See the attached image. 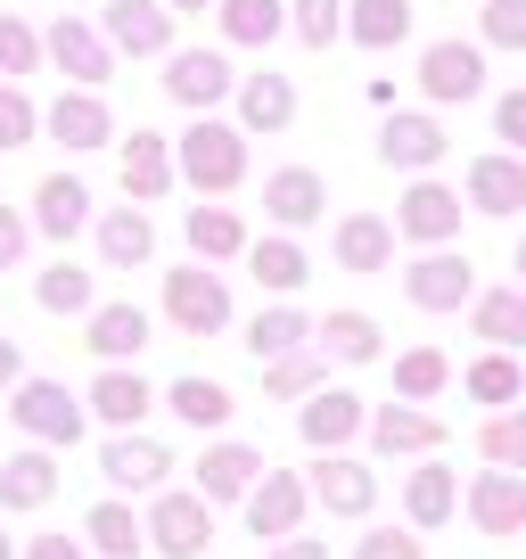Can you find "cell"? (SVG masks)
Instances as JSON below:
<instances>
[{"mask_svg": "<svg viewBox=\"0 0 526 559\" xmlns=\"http://www.w3.org/2000/svg\"><path fill=\"white\" fill-rule=\"evenodd\" d=\"M174 165L198 198H230V190H247V132L223 116H190V132L174 140Z\"/></svg>", "mask_w": 526, "mask_h": 559, "instance_id": "1", "label": "cell"}, {"mask_svg": "<svg viewBox=\"0 0 526 559\" xmlns=\"http://www.w3.org/2000/svg\"><path fill=\"white\" fill-rule=\"evenodd\" d=\"M9 419H17L25 444H50V453L83 444V428H91L83 395H74V386H58V379H17V386H9Z\"/></svg>", "mask_w": 526, "mask_h": 559, "instance_id": "2", "label": "cell"}, {"mask_svg": "<svg viewBox=\"0 0 526 559\" xmlns=\"http://www.w3.org/2000/svg\"><path fill=\"white\" fill-rule=\"evenodd\" d=\"M141 526H148V551L157 559H206V543H214V502L206 493H181V486H157L148 493V510H141Z\"/></svg>", "mask_w": 526, "mask_h": 559, "instance_id": "3", "label": "cell"}, {"mask_svg": "<svg viewBox=\"0 0 526 559\" xmlns=\"http://www.w3.org/2000/svg\"><path fill=\"white\" fill-rule=\"evenodd\" d=\"M165 321H174L181 337H223L230 330V288H223V272L214 263H181V272H165Z\"/></svg>", "mask_w": 526, "mask_h": 559, "instance_id": "4", "label": "cell"}, {"mask_svg": "<svg viewBox=\"0 0 526 559\" xmlns=\"http://www.w3.org/2000/svg\"><path fill=\"white\" fill-rule=\"evenodd\" d=\"M99 477H107V493H157V486H174V444L141 437V428H107Z\"/></svg>", "mask_w": 526, "mask_h": 559, "instance_id": "5", "label": "cell"}, {"mask_svg": "<svg viewBox=\"0 0 526 559\" xmlns=\"http://www.w3.org/2000/svg\"><path fill=\"white\" fill-rule=\"evenodd\" d=\"M477 297V263L461 255V247H420L404 272V305L411 313H461V305Z\"/></svg>", "mask_w": 526, "mask_h": 559, "instance_id": "6", "label": "cell"}, {"mask_svg": "<svg viewBox=\"0 0 526 559\" xmlns=\"http://www.w3.org/2000/svg\"><path fill=\"white\" fill-rule=\"evenodd\" d=\"M304 510H313L304 469H272V461H263V477L247 486L239 519H247V535H255V543H280V535H297V526H304Z\"/></svg>", "mask_w": 526, "mask_h": 559, "instance_id": "7", "label": "cell"}, {"mask_svg": "<svg viewBox=\"0 0 526 559\" xmlns=\"http://www.w3.org/2000/svg\"><path fill=\"white\" fill-rule=\"evenodd\" d=\"M461 223H469V198L444 190L437 174H411L404 206H395V239H411V247H453Z\"/></svg>", "mask_w": 526, "mask_h": 559, "instance_id": "8", "label": "cell"}, {"mask_svg": "<svg viewBox=\"0 0 526 559\" xmlns=\"http://www.w3.org/2000/svg\"><path fill=\"white\" fill-rule=\"evenodd\" d=\"M165 99L190 107V116H214V107L239 91V67H230V50H165Z\"/></svg>", "mask_w": 526, "mask_h": 559, "instance_id": "9", "label": "cell"}, {"mask_svg": "<svg viewBox=\"0 0 526 559\" xmlns=\"http://www.w3.org/2000/svg\"><path fill=\"white\" fill-rule=\"evenodd\" d=\"M411 83H420L428 107H469L486 91V41H428Z\"/></svg>", "mask_w": 526, "mask_h": 559, "instance_id": "10", "label": "cell"}, {"mask_svg": "<svg viewBox=\"0 0 526 559\" xmlns=\"http://www.w3.org/2000/svg\"><path fill=\"white\" fill-rule=\"evenodd\" d=\"M444 148H453V132L437 123V107H395L379 123V165H395V174H437Z\"/></svg>", "mask_w": 526, "mask_h": 559, "instance_id": "11", "label": "cell"}, {"mask_svg": "<svg viewBox=\"0 0 526 559\" xmlns=\"http://www.w3.org/2000/svg\"><path fill=\"white\" fill-rule=\"evenodd\" d=\"M116 181L132 206H157V198H174L181 165H174V140L165 132H116Z\"/></svg>", "mask_w": 526, "mask_h": 559, "instance_id": "12", "label": "cell"}, {"mask_svg": "<svg viewBox=\"0 0 526 559\" xmlns=\"http://www.w3.org/2000/svg\"><path fill=\"white\" fill-rule=\"evenodd\" d=\"M41 50H50V67L67 74V83H83V91H107V74H116V41H107L91 17H50Z\"/></svg>", "mask_w": 526, "mask_h": 559, "instance_id": "13", "label": "cell"}, {"mask_svg": "<svg viewBox=\"0 0 526 559\" xmlns=\"http://www.w3.org/2000/svg\"><path fill=\"white\" fill-rule=\"evenodd\" d=\"M304 486H313V502L330 510V519H370V510H379V469L354 461V453H313Z\"/></svg>", "mask_w": 526, "mask_h": 559, "instance_id": "14", "label": "cell"}, {"mask_svg": "<svg viewBox=\"0 0 526 559\" xmlns=\"http://www.w3.org/2000/svg\"><path fill=\"white\" fill-rule=\"evenodd\" d=\"M362 428H370V403L354 395V386H313V395L297 403V437L313 444V453H346Z\"/></svg>", "mask_w": 526, "mask_h": 559, "instance_id": "15", "label": "cell"}, {"mask_svg": "<svg viewBox=\"0 0 526 559\" xmlns=\"http://www.w3.org/2000/svg\"><path fill=\"white\" fill-rule=\"evenodd\" d=\"M370 453L379 461H420V453H444V419L428 412V403H379L370 412Z\"/></svg>", "mask_w": 526, "mask_h": 559, "instance_id": "16", "label": "cell"}, {"mask_svg": "<svg viewBox=\"0 0 526 559\" xmlns=\"http://www.w3.org/2000/svg\"><path fill=\"white\" fill-rule=\"evenodd\" d=\"M461 510H469L477 535H526V469H477V486H461Z\"/></svg>", "mask_w": 526, "mask_h": 559, "instance_id": "17", "label": "cell"}, {"mask_svg": "<svg viewBox=\"0 0 526 559\" xmlns=\"http://www.w3.org/2000/svg\"><path fill=\"white\" fill-rule=\"evenodd\" d=\"M461 198H469V214H526V157L518 148H486V157H469V174H461Z\"/></svg>", "mask_w": 526, "mask_h": 559, "instance_id": "18", "label": "cell"}, {"mask_svg": "<svg viewBox=\"0 0 526 559\" xmlns=\"http://www.w3.org/2000/svg\"><path fill=\"white\" fill-rule=\"evenodd\" d=\"M41 132H50L58 148H74V157H91V148H107V140H116V116H107V99H99V91L67 83L50 107H41Z\"/></svg>", "mask_w": 526, "mask_h": 559, "instance_id": "19", "label": "cell"}, {"mask_svg": "<svg viewBox=\"0 0 526 559\" xmlns=\"http://www.w3.org/2000/svg\"><path fill=\"white\" fill-rule=\"evenodd\" d=\"M174 9L165 0H107V17H99V34L116 41V58H165L174 50Z\"/></svg>", "mask_w": 526, "mask_h": 559, "instance_id": "20", "label": "cell"}, {"mask_svg": "<svg viewBox=\"0 0 526 559\" xmlns=\"http://www.w3.org/2000/svg\"><path fill=\"white\" fill-rule=\"evenodd\" d=\"M91 239H99L107 272H148V263H157V223H148V206H132V198L91 214Z\"/></svg>", "mask_w": 526, "mask_h": 559, "instance_id": "21", "label": "cell"}, {"mask_svg": "<svg viewBox=\"0 0 526 559\" xmlns=\"http://www.w3.org/2000/svg\"><path fill=\"white\" fill-rule=\"evenodd\" d=\"M190 469H198V493H206L214 510H230V502H247V486L263 477V453L239 444V437H206V453H198Z\"/></svg>", "mask_w": 526, "mask_h": 559, "instance_id": "22", "label": "cell"}, {"mask_svg": "<svg viewBox=\"0 0 526 559\" xmlns=\"http://www.w3.org/2000/svg\"><path fill=\"white\" fill-rule=\"evenodd\" d=\"M321 206H330V181L313 165H280V174H263V223L272 230H313Z\"/></svg>", "mask_w": 526, "mask_h": 559, "instance_id": "23", "label": "cell"}, {"mask_svg": "<svg viewBox=\"0 0 526 559\" xmlns=\"http://www.w3.org/2000/svg\"><path fill=\"white\" fill-rule=\"evenodd\" d=\"M239 132L247 140H272V132H288L297 123V83L288 74H272V67H255V74H239Z\"/></svg>", "mask_w": 526, "mask_h": 559, "instance_id": "24", "label": "cell"}, {"mask_svg": "<svg viewBox=\"0 0 526 559\" xmlns=\"http://www.w3.org/2000/svg\"><path fill=\"white\" fill-rule=\"evenodd\" d=\"M148 403H157V386H148L132 362H99V379H91L83 412L99 419V428H141V419H148Z\"/></svg>", "mask_w": 526, "mask_h": 559, "instance_id": "25", "label": "cell"}, {"mask_svg": "<svg viewBox=\"0 0 526 559\" xmlns=\"http://www.w3.org/2000/svg\"><path fill=\"white\" fill-rule=\"evenodd\" d=\"M247 280H255L263 297H297L304 280H313V255L297 247V230H263V239H247Z\"/></svg>", "mask_w": 526, "mask_h": 559, "instance_id": "26", "label": "cell"}, {"mask_svg": "<svg viewBox=\"0 0 526 559\" xmlns=\"http://www.w3.org/2000/svg\"><path fill=\"white\" fill-rule=\"evenodd\" d=\"M58 502V453L50 444H25V453L0 461V510H17V519H34V510Z\"/></svg>", "mask_w": 526, "mask_h": 559, "instance_id": "27", "label": "cell"}, {"mask_svg": "<svg viewBox=\"0 0 526 559\" xmlns=\"http://www.w3.org/2000/svg\"><path fill=\"white\" fill-rule=\"evenodd\" d=\"M34 230L41 239H83L91 230V181L83 174H41V190H34Z\"/></svg>", "mask_w": 526, "mask_h": 559, "instance_id": "28", "label": "cell"}, {"mask_svg": "<svg viewBox=\"0 0 526 559\" xmlns=\"http://www.w3.org/2000/svg\"><path fill=\"white\" fill-rule=\"evenodd\" d=\"M404 519L420 526V535H437V526H453V519H461V477L444 469L437 453H420V469L404 477Z\"/></svg>", "mask_w": 526, "mask_h": 559, "instance_id": "29", "label": "cell"}, {"mask_svg": "<svg viewBox=\"0 0 526 559\" xmlns=\"http://www.w3.org/2000/svg\"><path fill=\"white\" fill-rule=\"evenodd\" d=\"M83 543L99 559H141L148 551V526H141V510H132V493H99V502L83 510Z\"/></svg>", "mask_w": 526, "mask_h": 559, "instance_id": "30", "label": "cell"}, {"mask_svg": "<svg viewBox=\"0 0 526 559\" xmlns=\"http://www.w3.org/2000/svg\"><path fill=\"white\" fill-rule=\"evenodd\" d=\"M313 346L330 354V362L362 370V362H379V354H386V330H379V313H354V305H337V313L313 321Z\"/></svg>", "mask_w": 526, "mask_h": 559, "instance_id": "31", "label": "cell"}, {"mask_svg": "<svg viewBox=\"0 0 526 559\" xmlns=\"http://www.w3.org/2000/svg\"><path fill=\"white\" fill-rule=\"evenodd\" d=\"M239 346L255 354V362H272V354H288V346H313V313H304L297 297H272L263 313H247Z\"/></svg>", "mask_w": 526, "mask_h": 559, "instance_id": "32", "label": "cell"}, {"mask_svg": "<svg viewBox=\"0 0 526 559\" xmlns=\"http://www.w3.org/2000/svg\"><path fill=\"white\" fill-rule=\"evenodd\" d=\"M190 255L198 263H239L247 255V239H255V230L239 223V206H223V198H206V206H190Z\"/></svg>", "mask_w": 526, "mask_h": 559, "instance_id": "33", "label": "cell"}, {"mask_svg": "<svg viewBox=\"0 0 526 559\" xmlns=\"http://www.w3.org/2000/svg\"><path fill=\"white\" fill-rule=\"evenodd\" d=\"M83 346L99 354V362H132V354L148 346V313L141 305H91L83 313Z\"/></svg>", "mask_w": 526, "mask_h": 559, "instance_id": "34", "label": "cell"}, {"mask_svg": "<svg viewBox=\"0 0 526 559\" xmlns=\"http://www.w3.org/2000/svg\"><path fill=\"white\" fill-rule=\"evenodd\" d=\"M165 412H174L181 428H198V437H223L239 403H230V386H223V379H198V370H190V379L165 386Z\"/></svg>", "mask_w": 526, "mask_h": 559, "instance_id": "35", "label": "cell"}, {"mask_svg": "<svg viewBox=\"0 0 526 559\" xmlns=\"http://www.w3.org/2000/svg\"><path fill=\"white\" fill-rule=\"evenodd\" d=\"M330 255H337V272H386V263H395V223H386V214H346Z\"/></svg>", "mask_w": 526, "mask_h": 559, "instance_id": "36", "label": "cell"}, {"mask_svg": "<svg viewBox=\"0 0 526 559\" xmlns=\"http://www.w3.org/2000/svg\"><path fill=\"white\" fill-rule=\"evenodd\" d=\"M280 25H288V0H214L223 50H263V41H280Z\"/></svg>", "mask_w": 526, "mask_h": 559, "instance_id": "37", "label": "cell"}, {"mask_svg": "<svg viewBox=\"0 0 526 559\" xmlns=\"http://www.w3.org/2000/svg\"><path fill=\"white\" fill-rule=\"evenodd\" d=\"M34 305H41V313H58V321H83L91 305H99V280H91L74 255H58V263H41V272H34Z\"/></svg>", "mask_w": 526, "mask_h": 559, "instance_id": "38", "label": "cell"}, {"mask_svg": "<svg viewBox=\"0 0 526 559\" xmlns=\"http://www.w3.org/2000/svg\"><path fill=\"white\" fill-rule=\"evenodd\" d=\"M346 41L354 50H404L411 41V0H346Z\"/></svg>", "mask_w": 526, "mask_h": 559, "instance_id": "39", "label": "cell"}, {"mask_svg": "<svg viewBox=\"0 0 526 559\" xmlns=\"http://www.w3.org/2000/svg\"><path fill=\"white\" fill-rule=\"evenodd\" d=\"M386 379H395V395H404V403H437L444 386H453V362H444L437 337H420V346H404L395 362H386Z\"/></svg>", "mask_w": 526, "mask_h": 559, "instance_id": "40", "label": "cell"}, {"mask_svg": "<svg viewBox=\"0 0 526 559\" xmlns=\"http://www.w3.org/2000/svg\"><path fill=\"white\" fill-rule=\"evenodd\" d=\"M461 313L477 321V337H486V346H510V354L526 346V288H477Z\"/></svg>", "mask_w": 526, "mask_h": 559, "instance_id": "41", "label": "cell"}, {"mask_svg": "<svg viewBox=\"0 0 526 559\" xmlns=\"http://www.w3.org/2000/svg\"><path fill=\"white\" fill-rule=\"evenodd\" d=\"M461 386H469V403H493V412H502V403H526V362L510 346H486L461 370Z\"/></svg>", "mask_w": 526, "mask_h": 559, "instance_id": "42", "label": "cell"}, {"mask_svg": "<svg viewBox=\"0 0 526 559\" xmlns=\"http://www.w3.org/2000/svg\"><path fill=\"white\" fill-rule=\"evenodd\" d=\"M313 386H330V354H321V346H288V354L263 362V395H272V403H304Z\"/></svg>", "mask_w": 526, "mask_h": 559, "instance_id": "43", "label": "cell"}, {"mask_svg": "<svg viewBox=\"0 0 526 559\" xmlns=\"http://www.w3.org/2000/svg\"><path fill=\"white\" fill-rule=\"evenodd\" d=\"M477 461H493V469H526V412H518V403L486 412V428H477Z\"/></svg>", "mask_w": 526, "mask_h": 559, "instance_id": "44", "label": "cell"}, {"mask_svg": "<svg viewBox=\"0 0 526 559\" xmlns=\"http://www.w3.org/2000/svg\"><path fill=\"white\" fill-rule=\"evenodd\" d=\"M41 67H50L41 34L17 17V9H0V74H9V83H25V74H41Z\"/></svg>", "mask_w": 526, "mask_h": 559, "instance_id": "45", "label": "cell"}, {"mask_svg": "<svg viewBox=\"0 0 526 559\" xmlns=\"http://www.w3.org/2000/svg\"><path fill=\"white\" fill-rule=\"evenodd\" d=\"M288 34H297L304 50H330V41L346 34V0H288Z\"/></svg>", "mask_w": 526, "mask_h": 559, "instance_id": "46", "label": "cell"}, {"mask_svg": "<svg viewBox=\"0 0 526 559\" xmlns=\"http://www.w3.org/2000/svg\"><path fill=\"white\" fill-rule=\"evenodd\" d=\"M25 140H41V107L25 99V83H9V74H0V157H9V148H25Z\"/></svg>", "mask_w": 526, "mask_h": 559, "instance_id": "47", "label": "cell"}, {"mask_svg": "<svg viewBox=\"0 0 526 559\" xmlns=\"http://www.w3.org/2000/svg\"><path fill=\"white\" fill-rule=\"evenodd\" d=\"M477 41L486 50H526V0H477Z\"/></svg>", "mask_w": 526, "mask_h": 559, "instance_id": "48", "label": "cell"}, {"mask_svg": "<svg viewBox=\"0 0 526 559\" xmlns=\"http://www.w3.org/2000/svg\"><path fill=\"white\" fill-rule=\"evenodd\" d=\"M420 543L428 535L411 519L404 526H370V535H354V559H420Z\"/></svg>", "mask_w": 526, "mask_h": 559, "instance_id": "49", "label": "cell"}, {"mask_svg": "<svg viewBox=\"0 0 526 559\" xmlns=\"http://www.w3.org/2000/svg\"><path fill=\"white\" fill-rule=\"evenodd\" d=\"M493 140H502V148H518V157H526V83L493 99Z\"/></svg>", "mask_w": 526, "mask_h": 559, "instance_id": "50", "label": "cell"}, {"mask_svg": "<svg viewBox=\"0 0 526 559\" xmlns=\"http://www.w3.org/2000/svg\"><path fill=\"white\" fill-rule=\"evenodd\" d=\"M25 247H34V214L0 206V272H17V263H25Z\"/></svg>", "mask_w": 526, "mask_h": 559, "instance_id": "51", "label": "cell"}, {"mask_svg": "<svg viewBox=\"0 0 526 559\" xmlns=\"http://www.w3.org/2000/svg\"><path fill=\"white\" fill-rule=\"evenodd\" d=\"M25 559H91V543L83 535H34V543H25Z\"/></svg>", "mask_w": 526, "mask_h": 559, "instance_id": "52", "label": "cell"}, {"mask_svg": "<svg viewBox=\"0 0 526 559\" xmlns=\"http://www.w3.org/2000/svg\"><path fill=\"white\" fill-rule=\"evenodd\" d=\"M272 559H330V543L297 526V535H280V543H272Z\"/></svg>", "mask_w": 526, "mask_h": 559, "instance_id": "53", "label": "cell"}, {"mask_svg": "<svg viewBox=\"0 0 526 559\" xmlns=\"http://www.w3.org/2000/svg\"><path fill=\"white\" fill-rule=\"evenodd\" d=\"M25 379V362H17V346H9V337H0V403H9V386Z\"/></svg>", "mask_w": 526, "mask_h": 559, "instance_id": "54", "label": "cell"}, {"mask_svg": "<svg viewBox=\"0 0 526 559\" xmlns=\"http://www.w3.org/2000/svg\"><path fill=\"white\" fill-rule=\"evenodd\" d=\"M165 9H174V17H198V9H214V0H165Z\"/></svg>", "mask_w": 526, "mask_h": 559, "instance_id": "55", "label": "cell"}, {"mask_svg": "<svg viewBox=\"0 0 526 559\" xmlns=\"http://www.w3.org/2000/svg\"><path fill=\"white\" fill-rule=\"evenodd\" d=\"M510 263H518V288H526V239H518V255H510Z\"/></svg>", "mask_w": 526, "mask_h": 559, "instance_id": "56", "label": "cell"}, {"mask_svg": "<svg viewBox=\"0 0 526 559\" xmlns=\"http://www.w3.org/2000/svg\"><path fill=\"white\" fill-rule=\"evenodd\" d=\"M0 559H17V543H9V526H0Z\"/></svg>", "mask_w": 526, "mask_h": 559, "instance_id": "57", "label": "cell"}]
</instances>
